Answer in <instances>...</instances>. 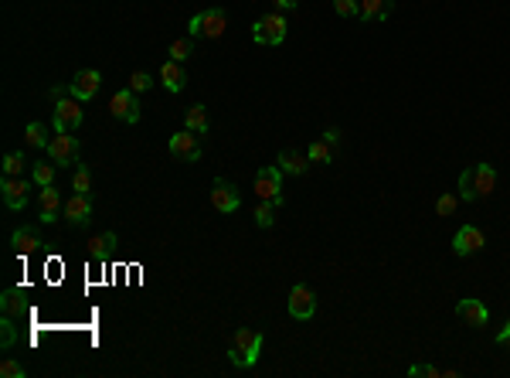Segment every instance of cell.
I'll use <instances>...</instances> for the list:
<instances>
[{"mask_svg":"<svg viewBox=\"0 0 510 378\" xmlns=\"http://www.w3.org/2000/svg\"><path fill=\"white\" fill-rule=\"evenodd\" d=\"M496 188V171L494 164H477V167H466L459 174V201H477L479 194H494Z\"/></svg>","mask_w":510,"mask_h":378,"instance_id":"1","label":"cell"},{"mask_svg":"<svg viewBox=\"0 0 510 378\" xmlns=\"http://www.w3.org/2000/svg\"><path fill=\"white\" fill-rule=\"evenodd\" d=\"M262 345L265 337L259 331H252V327H238L232 337V351H228V358L232 364L238 368H252V364L259 362V355H262Z\"/></svg>","mask_w":510,"mask_h":378,"instance_id":"2","label":"cell"},{"mask_svg":"<svg viewBox=\"0 0 510 378\" xmlns=\"http://www.w3.org/2000/svg\"><path fill=\"white\" fill-rule=\"evenodd\" d=\"M228 28V14L221 11V7H211V11H201V14H194L187 21V34L191 38H221Z\"/></svg>","mask_w":510,"mask_h":378,"instance_id":"3","label":"cell"},{"mask_svg":"<svg viewBox=\"0 0 510 378\" xmlns=\"http://www.w3.org/2000/svg\"><path fill=\"white\" fill-rule=\"evenodd\" d=\"M82 120H85V112H82V103H78L75 95L55 99V112H51L55 133H75L78 126H82Z\"/></svg>","mask_w":510,"mask_h":378,"instance_id":"4","label":"cell"},{"mask_svg":"<svg viewBox=\"0 0 510 378\" xmlns=\"http://www.w3.org/2000/svg\"><path fill=\"white\" fill-rule=\"evenodd\" d=\"M252 38L255 45H282L286 41V17L279 14H265L252 24Z\"/></svg>","mask_w":510,"mask_h":378,"instance_id":"5","label":"cell"},{"mask_svg":"<svg viewBox=\"0 0 510 378\" xmlns=\"http://www.w3.org/2000/svg\"><path fill=\"white\" fill-rule=\"evenodd\" d=\"M45 150L51 164H58V167H75L78 164V137H72V133H55Z\"/></svg>","mask_w":510,"mask_h":378,"instance_id":"6","label":"cell"},{"mask_svg":"<svg viewBox=\"0 0 510 378\" xmlns=\"http://www.w3.org/2000/svg\"><path fill=\"white\" fill-rule=\"evenodd\" d=\"M109 112L119 120V123H139V99L133 89H119V93H112L109 99Z\"/></svg>","mask_w":510,"mask_h":378,"instance_id":"7","label":"cell"},{"mask_svg":"<svg viewBox=\"0 0 510 378\" xmlns=\"http://www.w3.org/2000/svg\"><path fill=\"white\" fill-rule=\"evenodd\" d=\"M487 246V236H483V229H477V225H459L456 229V236H452V252L459 256V259H466V256H473V252H479Z\"/></svg>","mask_w":510,"mask_h":378,"instance_id":"8","label":"cell"},{"mask_svg":"<svg viewBox=\"0 0 510 378\" xmlns=\"http://www.w3.org/2000/svg\"><path fill=\"white\" fill-rule=\"evenodd\" d=\"M255 194L262 201H276L282 205V171L279 167H262L255 171Z\"/></svg>","mask_w":510,"mask_h":378,"instance_id":"9","label":"cell"},{"mask_svg":"<svg viewBox=\"0 0 510 378\" xmlns=\"http://www.w3.org/2000/svg\"><path fill=\"white\" fill-rule=\"evenodd\" d=\"M167 147H170V157L184 160V164H194V160H201V140H198V133H191V130H181V133H174Z\"/></svg>","mask_w":510,"mask_h":378,"instance_id":"10","label":"cell"},{"mask_svg":"<svg viewBox=\"0 0 510 378\" xmlns=\"http://www.w3.org/2000/svg\"><path fill=\"white\" fill-rule=\"evenodd\" d=\"M99 85H102V75L95 68H82V72H75V79L68 82V95H75L78 103H89L99 95Z\"/></svg>","mask_w":510,"mask_h":378,"instance_id":"11","label":"cell"},{"mask_svg":"<svg viewBox=\"0 0 510 378\" xmlns=\"http://www.w3.org/2000/svg\"><path fill=\"white\" fill-rule=\"evenodd\" d=\"M211 208L221 211V215H235V211L242 208V194H238V188L228 184L225 177L215 181V188H211Z\"/></svg>","mask_w":510,"mask_h":378,"instance_id":"12","label":"cell"},{"mask_svg":"<svg viewBox=\"0 0 510 378\" xmlns=\"http://www.w3.org/2000/svg\"><path fill=\"white\" fill-rule=\"evenodd\" d=\"M65 219L72 229H85L92 221V194H78L72 191V198L65 201Z\"/></svg>","mask_w":510,"mask_h":378,"instance_id":"13","label":"cell"},{"mask_svg":"<svg viewBox=\"0 0 510 378\" xmlns=\"http://www.w3.org/2000/svg\"><path fill=\"white\" fill-rule=\"evenodd\" d=\"M317 314V297H313V290L307 283H296L289 290V317L296 320H309V317Z\"/></svg>","mask_w":510,"mask_h":378,"instance_id":"14","label":"cell"},{"mask_svg":"<svg viewBox=\"0 0 510 378\" xmlns=\"http://www.w3.org/2000/svg\"><path fill=\"white\" fill-rule=\"evenodd\" d=\"M0 194H4V205L11 208V211H21V208L28 205V181H21V177H7V174H4V181H0Z\"/></svg>","mask_w":510,"mask_h":378,"instance_id":"15","label":"cell"},{"mask_svg":"<svg viewBox=\"0 0 510 378\" xmlns=\"http://www.w3.org/2000/svg\"><path fill=\"white\" fill-rule=\"evenodd\" d=\"M456 314L463 317L469 327H487V320H490V310L483 307V300H473V297L459 300V303H456Z\"/></svg>","mask_w":510,"mask_h":378,"instance_id":"16","label":"cell"},{"mask_svg":"<svg viewBox=\"0 0 510 378\" xmlns=\"http://www.w3.org/2000/svg\"><path fill=\"white\" fill-rule=\"evenodd\" d=\"M38 201H41V225H51V221H58V211H62V194L55 191V184H48V188L38 191Z\"/></svg>","mask_w":510,"mask_h":378,"instance_id":"17","label":"cell"},{"mask_svg":"<svg viewBox=\"0 0 510 378\" xmlns=\"http://www.w3.org/2000/svg\"><path fill=\"white\" fill-rule=\"evenodd\" d=\"M279 171L282 174H293V177H299V174H307L309 171V157L307 154H303V150H289V147H286V150H279Z\"/></svg>","mask_w":510,"mask_h":378,"instance_id":"18","label":"cell"},{"mask_svg":"<svg viewBox=\"0 0 510 378\" xmlns=\"http://www.w3.org/2000/svg\"><path fill=\"white\" fill-rule=\"evenodd\" d=\"M160 82H164V89H167V93H181V89L187 85L184 62H174V58H167V62L160 65Z\"/></svg>","mask_w":510,"mask_h":378,"instance_id":"19","label":"cell"},{"mask_svg":"<svg viewBox=\"0 0 510 378\" xmlns=\"http://www.w3.org/2000/svg\"><path fill=\"white\" fill-rule=\"evenodd\" d=\"M11 246H14L17 256H34V252L41 249L45 242H41V236H38V229H17L14 236H11Z\"/></svg>","mask_w":510,"mask_h":378,"instance_id":"20","label":"cell"},{"mask_svg":"<svg viewBox=\"0 0 510 378\" xmlns=\"http://www.w3.org/2000/svg\"><path fill=\"white\" fill-rule=\"evenodd\" d=\"M0 310L7 317H14V320H21V317L28 314V293L24 290H4V297H0Z\"/></svg>","mask_w":510,"mask_h":378,"instance_id":"21","label":"cell"},{"mask_svg":"<svg viewBox=\"0 0 510 378\" xmlns=\"http://www.w3.org/2000/svg\"><path fill=\"white\" fill-rule=\"evenodd\" d=\"M361 21L371 24V21H388L391 17V0H361Z\"/></svg>","mask_w":510,"mask_h":378,"instance_id":"22","label":"cell"},{"mask_svg":"<svg viewBox=\"0 0 510 378\" xmlns=\"http://www.w3.org/2000/svg\"><path fill=\"white\" fill-rule=\"evenodd\" d=\"M184 130H191V133H198V137H204V133H211V123H208V112H204L201 103H194L191 110L184 112Z\"/></svg>","mask_w":510,"mask_h":378,"instance_id":"23","label":"cell"},{"mask_svg":"<svg viewBox=\"0 0 510 378\" xmlns=\"http://www.w3.org/2000/svg\"><path fill=\"white\" fill-rule=\"evenodd\" d=\"M112 249H116V232H102V236H95L92 242H89V256H92V263H106Z\"/></svg>","mask_w":510,"mask_h":378,"instance_id":"24","label":"cell"},{"mask_svg":"<svg viewBox=\"0 0 510 378\" xmlns=\"http://www.w3.org/2000/svg\"><path fill=\"white\" fill-rule=\"evenodd\" d=\"M307 157H309V164H334V157H337V147H334V143H326L324 137H320V140H313L307 147Z\"/></svg>","mask_w":510,"mask_h":378,"instance_id":"25","label":"cell"},{"mask_svg":"<svg viewBox=\"0 0 510 378\" xmlns=\"http://www.w3.org/2000/svg\"><path fill=\"white\" fill-rule=\"evenodd\" d=\"M72 191H78V194H92V171L78 160L75 164V174H72Z\"/></svg>","mask_w":510,"mask_h":378,"instance_id":"26","label":"cell"},{"mask_svg":"<svg viewBox=\"0 0 510 378\" xmlns=\"http://www.w3.org/2000/svg\"><path fill=\"white\" fill-rule=\"evenodd\" d=\"M24 140H28V147L45 150L48 143H51V137H48V126L45 123H28V130H24Z\"/></svg>","mask_w":510,"mask_h":378,"instance_id":"27","label":"cell"},{"mask_svg":"<svg viewBox=\"0 0 510 378\" xmlns=\"http://www.w3.org/2000/svg\"><path fill=\"white\" fill-rule=\"evenodd\" d=\"M276 201H259V208H255V225L259 229H272L276 225Z\"/></svg>","mask_w":510,"mask_h":378,"instance_id":"28","label":"cell"},{"mask_svg":"<svg viewBox=\"0 0 510 378\" xmlns=\"http://www.w3.org/2000/svg\"><path fill=\"white\" fill-rule=\"evenodd\" d=\"M55 171H58V164H34L31 167V177L38 188H48V184H55Z\"/></svg>","mask_w":510,"mask_h":378,"instance_id":"29","label":"cell"},{"mask_svg":"<svg viewBox=\"0 0 510 378\" xmlns=\"http://www.w3.org/2000/svg\"><path fill=\"white\" fill-rule=\"evenodd\" d=\"M194 55V38H177V41H170V58L174 62H187Z\"/></svg>","mask_w":510,"mask_h":378,"instance_id":"30","label":"cell"},{"mask_svg":"<svg viewBox=\"0 0 510 378\" xmlns=\"http://www.w3.org/2000/svg\"><path fill=\"white\" fill-rule=\"evenodd\" d=\"M14 345H17L14 317H7V314H4V320H0V347H4V351H11Z\"/></svg>","mask_w":510,"mask_h":378,"instance_id":"31","label":"cell"},{"mask_svg":"<svg viewBox=\"0 0 510 378\" xmlns=\"http://www.w3.org/2000/svg\"><path fill=\"white\" fill-rule=\"evenodd\" d=\"M24 164H28L24 154H7V157H4V174H7V177H21Z\"/></svg>","mask_w":510,"mask_h":378,"instance_id":"32","label":"cell"},{"mask_svg":"<svg viewBox=\"0 0 510 378\" xmlns=\"http://www.w3.org/2000/svg\"><path fill=\"white\" fill-rule=\"evenodd\" d=\"M150 85H154V75H150V72H133V75H129V89H133L137 95L147 93Z\"/></svg>","mask_w":510,"mask_h":378,"instance_id":"33","label":"cell"},{"mask_svg":"<svg viewBox=\"0 0 510 378\" xmlns=\"http://www.w3.org/2000/svg\"><path fill=\"white\" fill-rule=\"evenodd\" d=\"M0 375H4V378H24L28 372H24V364H21V362H14V358H4V362H0Z\"/></svg>","mask_w":510,"mask_h":378,"instance_id":"34","label":"cell"},{"mask_svg":"<svg viewBox=\"0 0 510 378\" xmlns=\"http://www.w3.org/2000/svg\"><path fill=\"white\" fill-rule=\"evenodd\" d=\"M334 11L340 17H357L361 14V0H334Z\"/></svg>","mask_w":510,"mask_h":378,"instance_id":"35","label":"cell"},{"mask_svg":"<svg viewBox=\"0 0 510 378\" xmlns=\"http://www.w3.org/2000/svg\"><path fill=\"white\" fill-rule=\"evenodd\" d=\"M456 201H459L456 194H442V198L435 201V211H439V215H452V211H456Z\"/></svg>","mask_w":510,"mask_h":378,"instance_id":"36","label":"cell"},{"mask_svg":"<svg viewBox=\"0 0 510 378\" xmlns=\"http://www.w3.org/2000/svg\"><path fill=\"white\" fill-rule=\"evenodd\" d=\"M408 375L412 378H422V375H439V368H432V364H412V368H408Z\"/></svg>","mask_w":510,"mask_h":378,"instance_id":"37","label":"cell"},{"mask_svg":"<svg viewBox=\"0 0 510 378\" xmlns=\"http://www.w3.org/2000/svg\"><path fill=\"white\" fill-rule=\"evenodd\" d=\"M496 345H507L510 347V320L500 327V331H496Z\"/></svg>","mask_w":510,"mask_h":378,"instance_id":"38","label":"cell"},{"mask_svg":"<svg viewBox=\"0 0 510 378\" xmlns=\"http://www.w3.org/2000/svg\"><path fill=\"white\" fill-rule=\"evenodd\" d=\"M276 4V11L282 14V11H296V0H272Z\"/></svg>","mask_w":510,"mask_h":378,"instance_id":"39","label":"cell"},{"mask_svg":"<svg viewBox=\"0 0 510 378\" xmlns=\"http://www.w3.org/2000/svg\"><path fill=\"white\" fill-rule=\"evenodd\" d=\"M324 140L337 147V143H340V130H337V126H334V130H326V133H324Z\"/></svg>","mask_w":510,"mask_h":378,"instance_id":"40","label":"cell"}]
</instances>
